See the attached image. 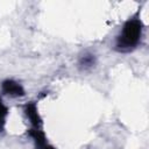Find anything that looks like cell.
Segmentation results:
<instances>
[{"label": "cell", "mask_w": 149, "mask_h": 149, "mask_svg": "<svg viewBox=\"0 0 149 149\" xmlns=\"http://www.w3.org/2000/svg\"><path fill=\"white\" fill-rule=\"evenodd\" d=\"M141 36V24L139 21H129L125 24L120 37L118 38V47L120 50H129L134 48Z\"/></svg>", "instance_id": "cell-1"}, {"label": "cell", "mask_w": 149, "mask_h": 149, "mask_svg": "<svg viewBox=\"0 0 149 149\" xmlns=\"http://www.w3.org/2000/svg\"><path fill=\"white\" fill-rule=\"evenodd\" d=\"M3 91H5L7 94L14 95V97H16V95H22V94H23L22 87H21L19 84H16V83H14V81H10V80L3 83Z\"/></svg>", "instance_id": "cell-2"}, {"label": "cell", "mask_w": 149, "mask_h": 149, "mask_svg": "<svg viewBox=\"0 0 149 149\" xmlns=\"http://www.w3.org/2000/svg\"><path fill=\"white\" fill-rule=\"evenodd\" d=\"M93 62H94V58H93V56H91V55H88V56H84V58H83V64L86 65V66H91V65H93Z\"/></svg>", "instance_id": "cell-3"}]
</instances>
